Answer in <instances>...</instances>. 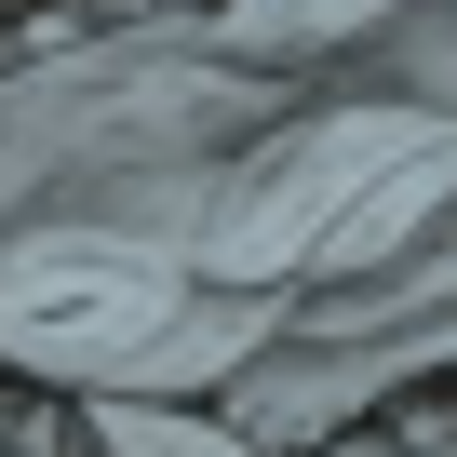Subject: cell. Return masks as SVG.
I'll return each instance as SVG.
<instances>
[{"instance_id": "1", "label": "cell", "mask_w": 457, "mask_h": 457, "mask_svg": "<svg viewBox=\"0 0 457 457\" xmlns=\"http://www.w3.org/2000/svg\"><path fill=\"white\" fill-rule=\"evenodd\" d=\"M296 81L202 41L188 14H108L81 54H41L0 81V243L14 228H108V243L175 256L188 188L283 121Z\"/></svg>"}, {"instance_id": "2", "label": "cell", "mask_w": 457, "mask_h": 457, "mask_svg": "<svg viewBox=\"0 0 457 457\" xmlns=\"http://www.w3.org/2000/svg\"><path fill=\"white\" fill-rule=\"evenodd\" d=\"M457 215V108L417 95H337V108H283L188 188L175 270L228 283V296H310V283H363L403 243Z\"/></svg>"}, {"instance_id": "3", "label": "cell", "mask_w": 457, "mask_h": 457, "mask_svg": "<svg viewBox=\"0 0 457 457\" xmlns=\"http://www.w3.org/2000/svg\"><path fill=\"white\" fill-rule=\"evenodd\" d=\"M296 296H228V283H188L175 256L148 243H108V228H14L0 243V363L41 377V390H215L243 350L283 337Z\"/></svg>"}, {"instance_id": "4", "label": "cell", "mask_w": 457, "mask_h": 457, "mask_svg": "<svg viewBox=\"0 0 457 457\" xmlns=\"http://www.w3.org/2000/svg\"><path fill=\"white\" fill-rule=\"evenodd\" d=\"M403 14H417V0H228L202 41L256 54V68H296V54H350V41H377V28H403Z\"/></svg>"}, {"instance_id": "5", "label": "cell", "mask_w": 457, "mask_h": 457, "mask_svg": "<svg viewBox=\"0 0 457 457\" xmlns=\"http://www.w3.org/2000/svg\"><path fill=\"white\" fill-rule=\"evenodd\" d=\"M95 444L108 457H256L243 430H215L188 403H148V390H95Z\"/></svg>"}, {"instance_id": "6", "label": "cell", "mask_w": 457, "mask_h": 457, "mask_svg": "<svg viewBox=\"0 0 457 457\" xmlns=\"http://www.w3.org/2000/svg\"><path fill=\"white\" fill-rule=\"evenodd\" d=\"M390 95L457 108V0H417V14H403V41H390Z\"/></svg>"}, {"instance_id": "7", "label": "cell", "mask_w": 457, "mask_h": 457, "mask_svg": "<svg viewBox=\"0 0 457 457\" xmlns=\"http://www.w3.org/2000/svg\"><path fill=\"white\" fill-rule=\"evenodd\" d=\"M54 14H95V0H0V28H54ZM135 14V0H121Z\"/></svg>"}, {"instance_id": "8", "label": "cell", "mask_w": 457, "mask_h": 457, "mask_svg": "<svg viewBox=\"0 0 457 457\" xmlns=\"http://www.w3.org/2000/svg\"><path fill=\"white\" fill-rule=\"evenodd\" d=\"M135 14H175V0H135Z\"/></svg>"}, {"instance_id": "9", "label": "cell", "mask_w": 457, "mask_h": 457, "mask_svg": "<svg viewBox=\"0 0 457 457\" xmlns=\"http://www.w3.org/2000/svg\"><path fill=\"white\" fill-rule=\"evenodd\" d=\"M175 14H188V0H175Z\"/></svg>"}, {"instance_id": "10", "label": "cell", "mask_w": 457, "mask_h": 457, "mask_svg": "<svg viewBox=\"0 0 457 457\" xmlns=\"http://www.w3.org/2000/svg\"><path fill=\"white\" fill-rule=\"evenodd\" d=\"M0 457H14V444H0Z\"/></svg>"}]
</instances>
